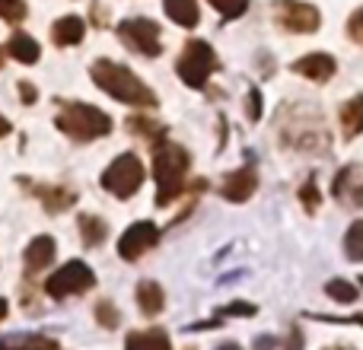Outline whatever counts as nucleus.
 <instances>
[{
	"instance_id": "28",
	"label": "nucleus",
	"mask_w": 363,
	"mask_h": 350,
	"mask_svg": "<svg viewBox=\"0 0 363 350\" xmlns=\"http://www.w3.org/2000/svg\"><path fill=\"white\" fill-rule=\"evenodd\" d=\"M347 35H351L357 45H363V6L360 10H354L351 19H347Z\"/></svg>"
},
{
	"instance_id": "18",
	"label": "nucleus",
	"mask_w": 363,
	"mask_h": 350,
	"mask_svg": "<svg viewBox=\"0 0 363 350\" xmlns=\"http://www.w3.org/2000/svg\"><path fill=\"white\" fill-rule=\"evenodd\" d=\"M0 350H61L55 338L45 334H6L0 338Z\"/></svg>"
},
{
	"instance_id": "2",
	"label": "nucleus",
	"mask_w": 363,
	"mask_h": 350,
	"mask_svg": "<svg viewBox=\"0 0 363 350\" xmlns=\"http://www.w3.org/2000/svg\"><path fill=\"white\" fill-rule=\"evenodd\" d=\"M191 169V157L185 147L172 140L153 144V179H157V207H166L172 198L185 191V175Z\"/></svg>"
},
{
	"instance_id": "10",
	"label": "nucleus",
	"mask_w": 363,
	"mask_h": 350,
	"mask_svg": "<svg viewBox=\"0 0 363 350\" xmlns=\"http://www.w3.org/2000/svg\"><path fill=\"white\" fill-rule=\"evenodd\" d=\"M19 181H23L26 191L35 194V198L42 201L48 213H61V210H67V207L77 204V191H74V188H64V185H35L32 179H19Z\"/></svg>"
},
{
	"instance_id": "33",
	"label": "nucleus",
	"mask_w": 363,
	"mask_h": 350,
	"mask_svg": "<svg viewBox=\"0 0 363 350\" xmlns=\"http://www.w3.org/2000/svg\"><path fill=\"white\" fill-rule=\"evenodd\" d=\"M287 350H303V338H300V332L290 334V344H287Z\"/></svg>"
},
{
	"instance_id": "4",
	"label": "nucleus",
	"mask_w": 363,
	"mask_h": 350,
	"mask_svg": "<svg viewBox=\"0 0 363 350\" xmlns=\"http://www.w3.org/2000/svg\"><path fill=\"white\" fill-rule=\"evenodd\" d=\"M213 70H220V61H217V55H213V48L207 42H201V38H191V42L182 48L179 64H176L179 80L191 89H204Z\"/></svg>"
},
{
	"instance_id": "9",
	"label": "nucleus",
	"mask_w": 363,
	"mask_h": 350,
	"mask_svg": "<svg viewBox=\"0 0 363 350\" xmlns=\"http://www.w3.org/2000/svg\"><path fill=\"white\" fill-rule=\"evenodd\" d=\"M157 242H160L157 223H150V220H140V223L128 226V230L121 232V239H118V255L125 258V261H138V258L144 255L147 249H153Z\"/></svg>"
},
{
	"instance_id": "15",
	"label": "nucleus",
	"mask_w": 363,
	"mask_h": 350,
	"mask_svg": "<svg viewBox=\"0 0 363 350\" xmlns=\"http://www.w3.org/2000/svg\"><path fill=\"white\" fill-rule=\"evenodd\" d=\"M125 350H172L169 334L163 328H147V332H131L125 341Z\"/></svg>"
},
{
	"instance_id": "6",
	"label": "nucleus",
	"mask_w": 363,
	"mask_h": 350,
	"mask_svg": "<svg viewBox=\"0 0 363 350\" xmlns=\"http://www.w3.org/2000/svg\"><path fill=\"white\" fill-rule=\"evenodd\" d=\"M93 283H96V274L86 261H67L45 281V293H48L51 300H67V296L86 293Z\"/></svg>"
},
{
	"instance_id": "3",
	"label": "nucleus",
	"mask_w": 363,
	"mask_h": 350,
	"mask_svg": "<svg viewBox=\"0 0 363 350\" xmlns=\"http://www.w3.org/2000/svg\"><path fill=\"white\" fill-rule=\"evenodd\" d=\"M57 131H64L70 140L89 144L96 137H108L112 134V118L102 108L86 106V102H61V112L55 118Z\"/></svg>"
},
{
	"instance_id": "21",
	"label": "nucleus",
	"mask_w": 363,
	"mask_h": 350,
	"mask_svg": "<svg viewBox=\"0 0 363 350\" xmlns=\"http://www.w3.org/2000/svg\"><path fill=\"white\" fill-rule=\"evenodd\" d=\"M80 232H83V245H102L106 242V232H108V226H106V220L102 217H93V213H80Z\"/></svg>"
},
{
	"instance_id": "37",
	"label": "nucleus",
	"mask_w": 363,
	"mask_h": 350,
	"mask_svg": "<svg viewBox=\"0 0 363 350\" xmlns=\"http://www.w3.org/2000/svg\"><path fill=\"white\" fill-rule=\"evenodd\" d=\"M6 312H10V309H6V300H0V322L6 319Z\"/></svg>"
},
{
	"instance_id": "14",
	"label": "nucleus",
	"mask_w": 363,
	"mask_h": 350,
	"mask_svg": "<svg viewBox=\"0 0 363 350\" xmlns=\"http://www.w3.org/2000/svg\"><path fill=\"white\" fill-rule=\"evenodd\" d=\"M83 35H86V23L80 16H61L55 26H51V42L57 48H70V45H80Z\"/></svg>"
},
{
	"instance_id": "8",
	"label": "nucleus",
	"mask_w": 363,
	"mask_h": 350,
	"mask_svg": "<svg viewBox=\"0 0 363 350\" xmlns=\"http://www.w3.org/2000/svg\"><path fill=\"white\" fill-rule=\"evenodd\" d=\"M118 38L131 51H138V55H144V57H160V51H163L160 26L153 23V19H144V16L125 19V23L118 26Z\"/></svg>"
},
{
	"instance_id": "36",
	"label": "nucleus",
	"mask_w": 363,
	"mask_h": 350,
	"mask_svg": "<svg viewBox=\"0 0 363 350\" xmlns=\"http://www.w3.org/2000/svg\"><path fill=\"white\" fill-rule=\"evenodd\" d=\"M213 350H242V347H239V344H233V341H226V344H217Z\"/></svg>"
},
{
	"instance_id": "30",
	"label": "nucleus",
	"mask_w": 363,
	"mask_h": 350,
	"mask_svg": "<svg viewBox=\"0 0 363 350\" xmlns=\"http://www.w3.org/2000/svg\"><path fill=\"white\" fill-rule=\"evenodd\" d=\"M255 312H258V309L252 306V303H230V306H226L220 315H239V319H252Z\"/></svg>"
},
{
	"instance_id": "32",
	"label": "nucleus",
	"mask_w": 363,
	"mask_h": 350,
	"mask_svg": "<svg viewBox=\"0 0 363 350\" xmlns=\"http://www.w3.org/2000/svg\"><path fill=\"white\" fill-rule=\"evenodd\" d=\"M19 96H23V102L26 106H32V102H35V86H32V83H19Z\"/></svg>"
},
{
	"instance_id": "25",
	"label": "nucleus",
	"mask_w": 363,
	"mask_h": 350,
	"mask_svg": "<svg viewBox=\"0 0 363 350\" xmlns=\"http://www.w3.org/2000/svg\"><path fill=\"white\" fill-rule=\"evenodd\" d=\"M207 4H213V10L223 19H239L249 10V0H207Z\"/></svg>"
},
{
	"instance_id": "16",
	"label": "nucleus",
	"mask_w": 363,
	"mask_h": 350,
	"mask_svg": "<svg viewBox=\"0 0 363 350\" xmlns=\"http://www.w3.org/2000/svg\"><path fill=\"white\" fill-rule=\"evenodd\" d=\"M138 306L144 315H160L166 306V293L157 281H140L138 283Z\"/></svg>"
},
{
	"instance_id": "24",
	"label": "nucleus",
	"mask_w": 363,
	"mask_h": 350,
	"mask_svg": "<svg viewBox=\"0 0 363 350\" xmlns=\"http://www.w3.org/2000/svg\"><path fill=\"white\" fill-rule=\"evenodd\" d=\"M325 293L332 296L335 303H354V300H357V287H354V283H347V281H341V277H335V281L325 283Z\"/></svg>"
},
{
	"instance_id": "7",
	"label": "nucleus",
	"mask_w": 363,
	"mask_h": 350,
	"mask_svg": "<svg viewBox=\"0 0 363 350\" xmlns=\"http://www.w3.org/2000/svg\"><path fill=\"white\" fill-rule=\"evenodd\" d=\"M274 23L284 32H296V35H309L322 26V13L313 4H303V0H274Z\"/></svg>"
},
{
	"instance_id": "34",
	"label": "nucleus",
	"mask_w": 363,
	"mask_h": 350,
	"mask_svg": "<svg viewBox=\"0 0 363 350\" xmlns=\"http://www.w3.org/2000/svg\"><path fill=\"white\" fill-rule=\"evenodd\" d=\"M274 347V338H258L255 341V350H271Z\"/></svg>"
},
{
	"instance_id": "11",
	"label": "nucleus",
	"mask_w": 363,
	"mask_h": 350,
	"mask_svg": "<svg viewBox=\"0 0 363 350\" xmlns=\"http://www.w3.org/2000/svg\"><path fill=\"white\" fill-rule=\"evenodd\" d=\"M255 188H258V172H255V166H242V169L223 175L220 194H223L226 201H233V204H242V201H249L252 194H255Z\"/></svg>"
},
{
	"instance_id": "26",
	"label": "nucleus",
	"mask_w": 363,
	"mask_h": 350,
	"mask_svg": "<svg viewBox=\"0 0 363 350\" xmlns=\"http://www.w3.org/2000/svg\"><path fill=\"white\" fill-rule=\"evenodd\" d=\"M26 0H0V19H6V23L19 26L26 19Z\"/></svg>"
},
{
	"instance_id": "27",
	"label": "nucleus",
	"mask_w": 363,
	"mask_h": 350,
	"mask_svg": "<svg viewBox=\"0 0 363 350\" xmlns=\"http://www.w3.org/2000/svg\"><path fill=\"white\" fill-rule=\"evenodd\" d=\"M96 322H99L102 328H118V312H115V306L108 300H102L99 306H96Z\"/></svg>"
},
{
	"instance_id": "13",
	"label": "nucleus",
	"mask_w": 363,
	"mask_h": 350,
	"mask_svg": "<svg viewBox=\"0 0 363 350\" xmlns=\"http://www.w3.org/2000/svg\"><path fill=\"white\" fill-rule=\"evenodd\" d=\"M55 239L51 236H35L23 252V268H26V277H35L55 261Z\"/></svg>"
},
{
	"instance_id": "39",
	"label": "nucleus",
	"mask_w": 363,
	"mask_h": 350,
	"mask_svg": "<svg viewBox=\"0 0 363 350\" xmlns=\"http://www.w3.org/2000/svg\"><path fill=\"white\" fill-rule=\"evenodd\" d=\"M0 67H4V51H0Z\"/></svg>"
},
{
	"instance_id": "19",
	"label": "nucleus",
	"mask_w": 363,
	"mask_h": 350,
	"mask_svg": "<svg viewBox=\"0 0 363 350\" xmlns=\"http://www.w3.org/2000/svg\"><path fill=\"white\" fill-rule=\"evenodd\" d=\"M163 10H166V16H169L172 23L185 26V29L198 26V19H201L198 0H163Z\"/></svg>"
},
{
	"instance_id": "23",
	"label": "nucleus",
	"mask_w": 363,
	"mask_h": 350,
	"mask_svg": "<svg viewBox=\"0 0 363 350\" xmlns=\"http://www.w3.org/2000/svg\"><path fill=\"white\" fill-rule=\"evenodd\" d=\"M345 255L351 258V261H363V220L351 223V230H347V236H345Z\"/></svg>"
},
{
	"instance_id": "35",
	"label": "nucleus",
	"mask_w": 363,
	"mask_h": 350,
	"mask_svg": "<svg viewBox=\"0 0 363 350\" xmlns=\"http://www.w3.org/2000/svg\"><path fill=\"white\" fill-rule=\"evenodd\" d=\"M10 131H13V125L4 118V115H0V137H6V134H10Z\"/></svg>"
},
{
	"instance_id": "22",
	"label": "nucleus",
	"mask_w": 363,
	"mask_h": 350,
	"mask_svg": "<svg viewBox=\"0 0 363 350\" xmlns=\"http://www.w3.org/2000/svg\"><path fill=\"white\" fill-rule=\"evenodd\" d=\"M128 128H131L138 137L150 140V144H160V140L166 137V128H163V125H157V121H150V118H140V115L128 118Z\"/></svg>"
},
{
	"instance_id": "1",
	"label": "nucleus",
	"mask_w": 363,
	"mask_h": 350,
	"mask_svg": "<svg viewBox=\"0 0 363 350\" xmlns=\"http://www.w3.org/2000/svg\"><path fill=\"white\" fill-rule=\"evenodd\" d=\"M89 77H93V83L102 89V93L118 99L121 106H138V108H157L160 106L157 93H153L150 86H144V83L138 80V74L128 70L125 64H115V61L99 57V61H93V67H89Z\"/></svg>"
},
{
	"instance_id": "12",
	"label": "nucleus",
	"mask_w": 363,
	"mask_h": 350,
	"mask_svg": "<svg viewBox=\"0 0 363 350\" xmlns=\"http://www.w3.org/2000/svg\"><path fill=\"white\" fill-rule=\"evenodd\" d=\"M290 70L300 74V77H306V80H313V83H325V80L335 77L338 64H335V57L325 55V51H313V55H306V57H300V61L290 64Z\"/></svg>"
},
{
	"instance_id": "5",
	"label": "nucleus",
	"mask_w": 363,
	"mask_h": 350,
	"mask_svg": "<svg viewBox=\"0 0 363 350\" xmlns=\"http://www.w3.org/2000/svg\"><path fill=\"white\" fill-rule=\"evenodd\" d=\"M140 185H144V163H140V157H134V153H121V157L112 159V166L102 172V188L121 201L134 198V194L140 191Z\"/></svg>"
},
{
	"instance_id": "17",
	"label": "nucleus",
	"mask_w": 363,
	"mask_h": 350,
	"mask_svg": "<svg viewBox=\"0 0 363 350\" xmlns=\"http://www.w3.org/2000/svg\"><path fill=\"white\" fill-rule=\"evenodd\" d=\"M6 55L16 57L19 64H35L38 55H42V48H38V42L32 35H26V32H13L10 42H6Z\"/></svg>"
},
{
	"instance_id": "29",
	"label": "nucleus",
	"mask_w": 363,
	"mask_h": 350,
	"mask_svg": "<svg viewBox=\"0 0 363 350\" xmlns=\"http://www.w3.org/2000/svg\"><path fill=\"white\" fill-rule=\"evenodd\" d=\"M300 201L306 204V210H315V207H319V188H315V181H306V185H303Z\"/></svg>"
},
{
	"instance_id": "38",
	"label": "nucleus",
	"mask_w": 363,
	"mask_h": 350,
	"mask_svg": "<svg viewBox=\"0 0 363 350\" xmlns=\"http://www.w3.org/2000/svg\"><path fill=\"white\" fill-rule=\"evenodd\" d=\"M325 350H354V347H325Z\"/></svg>"
},
{
	"instance_id": "20",
	"label": "nucleus",
	"mask_w": 363,
	"mask_h": 350,
	"mask_svg": "<svg viewBox=\"0 0 363 350\" xmlns=\"http://www.w3.org/2000/svg\"><path fill=\"white\" fill-rule=\"evenodd\" d=\"M341 128H345V137H357L363 131V96H354L341 106Z\"/></svg>"
},
{
	"instance_id": "31",
	"label": "nucleus",
	"mask_w": 363,
	"mask_h": 350,
	"mask_svg": "<svg viewBox=\"0 0 363 350\" xmlns=\"http://www.w3.org/2000/svg\"><path fill=\"white\" fill-rule=\"evenodd\" d=\"M245 115H249V121H258V118H262V93H258L255 86H252V93H249V106H245Z\"/></svg>"
}]
</instances>
